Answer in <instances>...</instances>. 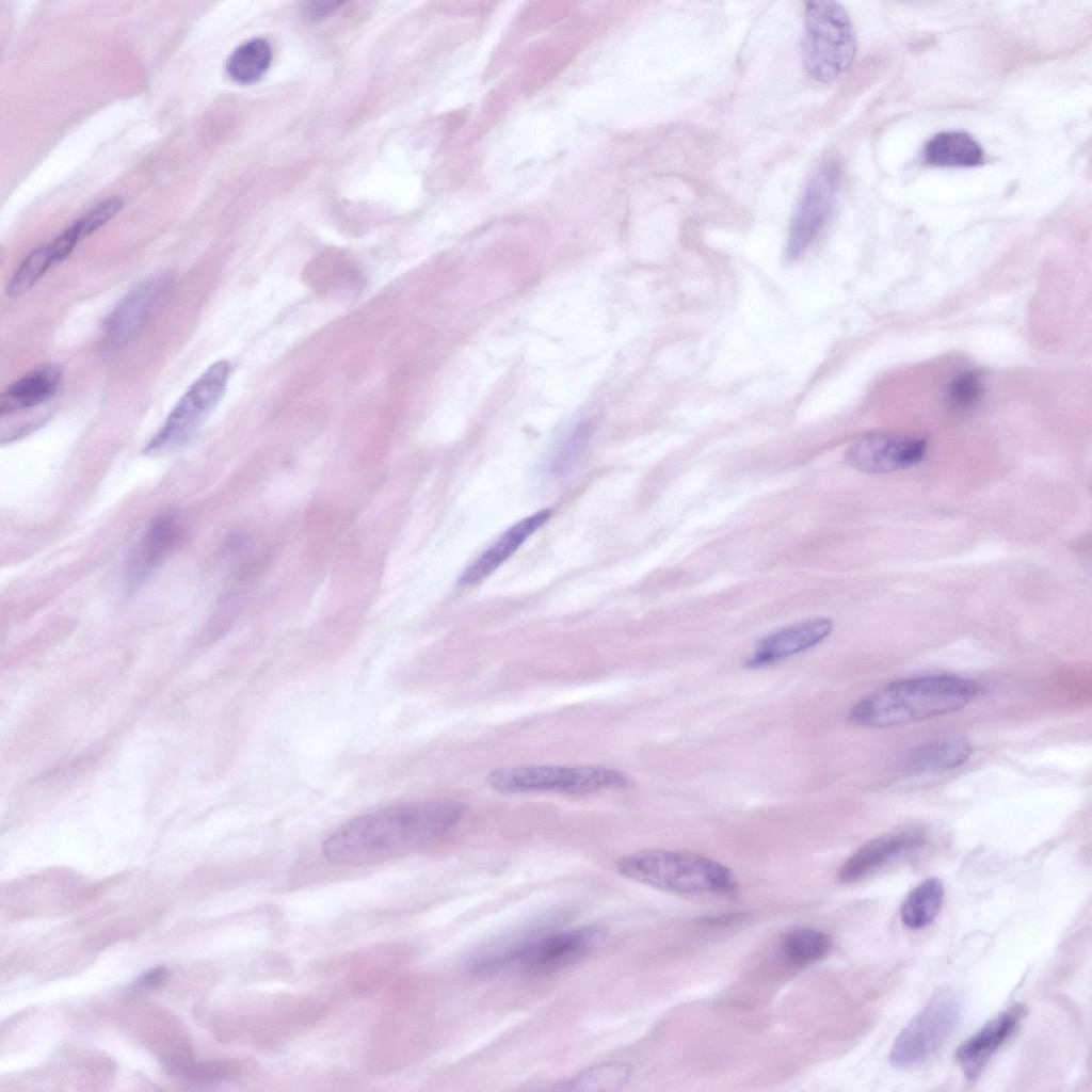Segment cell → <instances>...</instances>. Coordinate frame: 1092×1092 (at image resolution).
I'll return each mask as SVG.
<instances>
[{"label":"cell","mask_w":1092,"mask_h":1092,"mask_svg":"<svg viewBox=\"0 0 1092 1092\" xmlns=\"http://www.w3.org/2000/svg\"><path fill=\"white\" fill-rule=\"evenodd\" d=\"M465 806L452 801L408 802L354 818L322 844L324 856L344 866L373 865L419 851L446 836Z\"/></svg>","instance_id":"cell-1"},{"label":"cell","mask_w":1092,"mask_h":1092,"mask_svg":"<svg viewBox=\"0 0 1092 1092\" xmlns=\"http://www.w3.org/2000/svg\"><path fill=\"white\" fill-rule=\"evenodd\" d=\"M981 686L954 675H929L893 681L857 702L849 713L852 723L886 728L925 721L964 708Z\"/></svg>","instance_id":"cell-2"},{"label":"cell","mask_w":1092,"mask_h":1092,"mask_svg":"<svg viewBox=\"0 0 1092 1092\" xmlns=\"http://www.w3.org/2000/svg\"><path fill=\"white\" fill-rule=\"evenodd\" d=\"M615 868L631 881L674 894L730 896L738 889L729 868L689 851L641 850L621 856Z\"/></svg>","instance_id":"cell-3"},{"label":"cell","mask_w":1092,"mask_h":1092,"mask_svg":"<svg viewBox=\"0 0 1092 1092\" xmlns=\"http://www.w3.org/2000/svg\"><path fill=\"white\" fill-rule=\"evenodd\" d=\"M856 54V37L846 9L836 1L804 3L802 61L806 73L820 82L842 75Z\"/></svg>","instance_id":"cell-4"},{"label":"cell","mask_w":1092,"mask_h":1092,"mask_svg":"<svg viewBox=\"0 0 1092 1092\" xmlns=\"http://www.w3.org/2000/svg\"><path fill=\"white\" fill-rule=\"evenodd\" d=\"M487 784L501 793L557 792L584 796L624 788L629 778L620 770L601 766H518L492 770Z\"/></svg>","instance_id":"cell-5"},{"label":"cell","mask_w":1092,"mask_h":1092,"mask_svg":"<svg viewBox=\"0 0 1092 1092\" xmlns=\"http://www.w3.org/2000/svg\"><path fill=\"white\" fill-rule=\"evenodd\" d=\"M962 1001L951 990L937 992L903 1027L889 1051V1061L898 1067L922 1064L935 1056L956 1030Z\"/></svg>","instance_id":"cell-6"},{"label":"cell","mask_w":1092,"mask_h":1092,"mask_svg":"<svg viewBox=\"0 0 1092 1092\" xmlns=\"http://www.w3.org/2000/svg\"><path fill=\"white\" fill-rule=\"evenodd\" d=\"M228 375L226 360L213 363L178 400L144 452L164 454L191 439L222 398Z\"/></svg>","instance_id":"cell-7"},{"label":"cell","mask_w":1092,"mask_h":1092,"mask_svg":"<svg viewBox=\"0 0 1092 1092\" xmlns=\"http://www.w3.org/2000/svg\"><path fill=\"white\" fill-rule=\"evenodd\" d=\"M838 182L835 161L822 164L809 179L790 223L786 248L789 258L800 257L822 230L834 207Z\"/></svg>","instance_id":"cell-8"},{"label":"cell","mask_w":1092,"mask_h":1092,"mask_svg":"<svg viewBox=\"0 0 1092 1092\" xmlns=\"http://www.w3.org/2000/svg\"><path fill=\"white\" fill-rule=\"evenodd\" d=\"M927 451L925 439L872 432L855 438L846 451L853 468L868 473H885L920 463Z\"/></svg>","instance_id":"cell-9"},{"label":"cell","mask_w":1092,"mask_h":1092,"mask_svg":"<svg viewBox=\"0 0 1092 1092\" xmlns=\"http://www.w3.org/2000/svg\"><path fill=\"white\" fill-rule=\"evenodd\" d=\"M601 938L597 928H579L552 933L516 950L508 958L525 970L552 971L585 957Z\"/></svg>","instance_id":"cell-10"},{"label":"cell","mask_w":1092,"mask_h":1092,"mask_svg":"<svg viewBox=\"0 0 1092 1092\" xmlns=\"http://www.w3.org/2000/svg\"><path fill=\"white\" fill-rule=\"evenodd\" d=\"M832 630L833 622L826 617L790 624L764 637L745 665L760 668L805 652L822 642Z\"/></svg>","instance_id":"cell-11"},{"label":"cell","mask_w":1092,"mask_h":1092,"mask_svg":"<svg viewBox=\"0 0 1092 1092\" xmlns=\"http://www.w3.org/2000/svg\"><path fill=\"white\" fill-rule=\"evenodd\" d=\"M1023 1015L1024 1008L1016 1005L993 1017L958 1047L956 1060L967 1080L975 1081L981 1075L991 1057L1013 1034Z\"/></svg>","instance_id":"cell-12"},{"label":"cell","mask_w":1092,"mask_h":1092,"mask_svg":"<svg viewBox=\"0 0 1092 1092\" xmlns=\"http://www.w3.org/2000/svg\"><path fill=\"white\" fill-rule=\"evenodd\" d=\"M924 836L915 831L889 833L872 838L856 849L842 864L838 879L855 882L895 857L920 847Z\"/></svg>","instance_id":"cell-13"},{"label":"cell","mask_w":1092,"mask_h":1092,"mask_svg":"<svg viewBox=\"0 0 1092 1092\" xmlns=\"http://www.w3.org/2000/svg\"><path fill=\"white\" fill-rule=\"evenodd\" d=\"M182 535V525L175 514L167 513L155 518L132 555L128 568L130 583L135 587L143 582L172 552Z\"/></svg>","instance_id":"cell-14"},{"label":"cell","mask_w":1092,"mask_h":1092,"mask_svg":"<svg viewBox=\"0 0 1092 1092\" xmlns=\"http://www.w3.org/2000/svg\"><path fill=\"white\" fill-rule=\"evenodd\" d=\"M62 380V368L54 363L39 365L30 370L1 394V418L11 417L48 402L59 391Z\"/></svg>","instance_id":"cell-15"},{"label":"cell","mask_w":1092,"mask_h":1092,"mask_svg":"<svg viewBox=\"0 0 1092 1092\" xmlns=\"http://www.w3.org/2000/svg\"><path fill=\"white\" fill-rule=\"evenodd\" d=\"M167 276L159 275L143 282L118 303L107 321L106 346L121 348L143 322L152 303L167 285Z\"/></svg>","instance_id":"cell-16"},{"label":"cell","mask_w":1092,"mask_h":1092,"mask_svg":"<svg viewBox=\"0 0 1092 1092\" xmlns=\"http://www.w3.org/2000/svg\"><path fill=\"white\" fill-rule=\"evenodd\" d=\"M550 515V510H542L507 529L494 544L464 569L460 577V583L473 584L495 572L549 519Z\"/></svg>","instance_id":"cell-17"},{"label":"cell","mask_w":1092,"mask_h":1092,"mask_svg":"<svg viewBox=\"0 0 1092 1092\" xmlns=\"http://www.w3.org/2000/svg\"><path fill=\"white\" fill-rule=\"evenodd\" d=\"M971 753V745L965 740H933L913 749L904 760V767L911 773L951 770L965 764Z\"/></svg>","instance_id":"cell-18"},{"label":"cell","mask_w":1092,"mask_h":1092,"mask_svg":"<svg viewBox=\"0 0 1092 1092\" xmlns=\"http://www.w3.org/2000/svg\"><path fill=\"white\" fill-rule=\"evenodd\" d=\"M924 155L929 164L936 166L970 167L983 161L980 145L963 131L935 134L926 144Z\"/></svg>","instance_id":"cell-19"},{"label":"cell","mask_w":1092,"mask_h":1092,"mask_svg":"<svg viewBox=\"0 0 1092 1092\" xmlns=\"http://www.w3.org/2000/svg\"><path fill=\"white\" fill-rule=\"evenodd\" d=\"M944 894L943 882L937 878H928L919 883L901 905L903 925L914 930L929 926L940 912Z\"/></svg>","instance_id":"cell-20"},{"label":"cell","mask_w":1092,"mask_h":1092,"mask_svg":"<svg viewBox=\"0 0 1092 1092\" xmlns=\"http://www.w3.org/2000/svg\"><path fill=\"white\" fill-rule=\"evenodd\" d=\"M271 59L269 43L262 38H254L234 50L227 60L226 73L239 84H252L266 74Z\"/></svg>","instance_id":"cell-21"},{"label":"cell","mask_w":1092,"mask_h":1092,"mask_svg":"<svg viewBox=\"0 0 1092 1092\" xmlns=\"http://www.w3.org/2000/svg\"><path fill=\"white\" fill-rule=\"evenodd\" d=\"M831 948L830 936L817 929L801 928L791 931L783 941L782 951L787 961L805 965L824 957Z\"/></svg>","instance_id":"cell-22"},{"label":"cell","mask_w":1092,"mask_h":1092,"mask_svg":"<svg viewBox=\"0 0 1092 1092\" xmlns=\"http://www.w3.org/2000/svg\"><path fill=\"white\" fill-rule=\"evenodd\" d=\"M54 264L47 244L28 254L6 286V295L17 298L28 292Z\"/></svg>","instance_id":"cell-23"},{"label":"cell","mask_w":1092,"mask_h":1092,"mask_svg":"<svg viewBox=\"0 0 1092 1092\" xmlns=\"http://www.w3.org/2000/svg\"><path fill=\"white\" fill-rule=\"evenodd\" d=\"M630 1076V1069L623 1063H607L593 1066L579 1074L567 1085L568 1090L608 1091L623 1086Z\"/></svg>","instance_id":"cell-24"},{"label":"cell","mask_w":1092,"mask_h":1092,"mask_svg":"<svg viewBox=\"0 0 1092 1092\" xmlns=\"http://www.w3.org/2000/svg\"><path fill=\"white\" fill-rule=\"evenodd\" d=\"M591 434V422L579 423L563 440L550 461V471L561 476L567 472L582 453Z\"/></svg>","instance_id":"cell-25"},{"label":"cell","mask_w":1092,"mask_h":1092,"mask_svg":"<svg viewBox=\"0 0 1092 1092\" xmlns=\"http://www.w3.org/2000/svg\"><path fill=\"white\" fill-rule=\"evenodd\" d=\"M981 394L982 382L979 374L966 371L950 381L946 397L951 407L966 411L978 403Z\"/></svg>","instance_id":"cell-26"},{"label":"cell","mask_w":1092,"mask_h":1092,"mask_svg":"<svg viewBox=\"0 0 1092 1092\" xmlns=\"http://www.w3.org/2000/svg\"><path fill=\"white\" fill-rule=\"evenodd\" d=\"M168 971L164 966H159L146 971L136 981V987L142 991H150L161 986L167 979Z\"/></svg>","instance_id":"cell-27"},{"label":"cell","mask_w":1092,"mask_h":1092,"mask_svg":"<svg viewBox=\"0 0 1092 1092\" xmlns=\"http://www.w3.org/2000/svg\"><path fill=\"white\" fill-rule=\"evenodd\" d=\"M339 4L340 3L338 2H317L310 4L308 10L310 11V13L312 12L315 15L319 16L321 14L328 13L331 10L336 9Z\"/></svg>","instance_id":"cell-28"}]
</instances>
